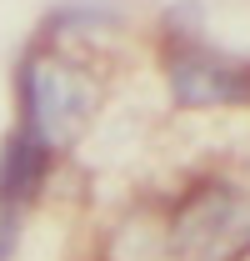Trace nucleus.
Returning <instances> with one entry per match:
<instances>
[{"label": "nucleus", "instance_id": "f03ea898", "mask_svg": "<svg viewBox=\"0 0 250 261\" xmlns=\"http://www.w3.org/2000/svg\"><path fill=\"white\" fill-rule=\"evenodd\" d=\"M170 246L185 261H245L250 196L230 181H200L170 216Z\"/></svg>", "mask_w": 250, "mask_h": 261}, {"label": "nucleus", "instance_id": "7ed1b4c3", "mask_svg": "<svg viewBox=\"0 0 250 261\" xmlns=\"http://www.w3.org/2000/svg\"><path fill=\"white\" fill-rule=\"evenodd\" d=\"M165 81L170 100L185 111H210V106H250V61L225 56L215 45L195 40L190 31L165 35Z\"/></svg>", "mask_w": 250, "mask_h": 261}, {"label": "nucleus", "instance_id": "f257e3e1", "mask_svg": "<svg viewBox=\"0 0 250 261\" xmlns=\"http://www.w3.org/2000/svg\"><path fill=\"white\" fill-rule=\"evenodd\" d=\"M95 106H100V81L90 75V65L60 50H30L20 61V130H30L55 156L85 136Z\"/></svg>", "mask_w": 250, "mask_h": 261}]
</instances>
